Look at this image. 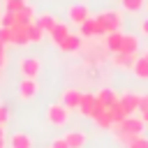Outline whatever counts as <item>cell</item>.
<instances>
[{
    "instance_id": "1",
    "label": "cell",
    "mask_w": 148,
    "mask_h": 148,
    "mask_svg": "<svg viewBox=\"0 0 148 148\" xmlns=\"http://www.w3.org/2000/svg\"><path fill=\"white\" fill-rule=\"evenodd\" d=\"M143 118L141 116H127L125 120H120V123H113L111 125V134L113 136H120V134H132V136H139L141 132H143Z\"/></svg>"
},
{
    "instance_id": "2",
    "label": "cell",
    "mask_w": 148,
    "mask_h": 148,
    "mask_svg": "<svg viewBox=\"0 0 148 148\" xmlns=\"http://www.w3.org/2000/svg\"><path fill=\"white\" fill-rule=\"evenodd\" d=\"M99 111H104V106L97 102V97H95L92 92H83L81 104H79V113L86 116V118H95Z\"/></svg>"
},
{
    "instance_id": "3",
    "label": "cell",
    "mask_w": 148,
    "mask_h": 148,
    "mask_svg": "<svg viewBox=\"0 0 148 148\" xmlns=\"http://www.w3.org/2000/svg\"><path fill=\"white\" fill-rule=\"evenodd\" d=\"M46 118H49L51 125H56V127H65L67 120H69V109H67L62 102H60V104H51V106L46 109Z\"/></svg>"
},
{
    "instance_id": "4",
    "label": "cell",
    "mask_w": 148,
    "mask_h": 148,
    "mask_svg": "<svg viewBox=\"0 0 148 148\" xmlns=\"http://www.w3.org/2000/svg\"><path fill=\"white\" fill-rule=\"evenodd\" d=\"M102 25H104V30H106V35L109 32H113V30H120V23H123V18H120V14L118 12H102V14H97L95 16Z\"/></svg>"
},
{
    "instance_id": "5",
    "label": "cell",
    "mask_w": 148,
    "mask_h": 148,
    "mask_svg": "<svg viewBox=\"0 0 148 148\" xmlns=\"http://www.w3.org/2000/svg\"><path fill=\"white\" fill-rule=\"evenodd\" d=\"M81 37H104L106 35V30H104V25L95 18V16H90V18H86L81 25Z\"/></svg>"
},
{
    "instance_id": "6",
    "label": "cell",
    "mask_w": 148,
    "mask_h": 148,
    "mask_svg": "<svg viewBox=\"0 0 148 148\" xmlns=\"http://www.w3.org/2000/svg\"><path fill=\"white\" fill-rule=\"evenodd\" d=\"M81 97H83V92H81L79 88H67V90L62 92V104H65L69 111H74V109H79Z\"/></svg>"
},
{
    "instance_id": "7",
    "label": "cell",
    "mask_w": 148,
    "mask_h": 148,
    "mask_svg": "<svg viewBox=\"0 0 148 148\" xmlns=\"http://www.w3.org/2000/svg\"><path fill=\"white\" fill-rule=\"evenodd\" d=\"M120 104H123V109L132 116V113H136L139 111V104H141V95L139 92H125L120 99H118Z\"/></svg>"
},
{
    "instance_id": "8",
    "label": "cell",
    "mask_w": 148,
    "mask_h": 148,
    "mask_svg": "<svg viewBox=\"0 0 148 148\" xmlns=\"http://www.w3.org/2000/svg\"><path fill=\"white\" fill-rule=\"evenodd\" d=\"M39 69H42V65H39L37 58H23L21 60V74L25 79H35L39 74Z\"/></svg>"
},
{
    "instance_id": "9",
    "label": "cell",
    "mask_w": 148,
    "mask_h": 148,
    "mask_svg": "<svg viewBox=\"0 0 148 148\" xmlns=\"http://www.w3.org/2000/svg\"><path fill=\"white\" fill-rule=\"evenodd\" d=\"M67 16H69V21H72V23L81 25L86 18H90V12H88V7H86V5H72V7H69V12H67Z\"/></svg>"
},
{
    "instance_id": "10",
    "label": "cell",
    "mask_w": 148,
    "mask_h": 148,
    "mask_svg": "<svg viewBox=\"0 0 148 148\" xmlns=\"http://www.w3.org/2000/svg\"><path fill=\"white\" fill-rule=\"evenodd\" d=\"M136 53H113V58H111V62L116 65V67H120V69H132L134 67V62H136Z\"/></svg>"
},
{
    "instance_id": "11",
    "label": "cell",
    "mask_w": 148,
    "mask_h": 148,
    "mask_svg": "<svg viewBox=\"0 0 148 148\" xmlns=\"http://www.w3.org/2000/svg\"><path fill=\"white\" fill-rule=\"evenodd\" d=\"M81 42H83V39H81V35H72V32H69V35L58 44V49H60V51H65V53H74V51H79V49H81Z\"/></svg>"
},
{
    "instance_id": "12",
    "label": "cell",
    "mask_w": 148,
    "mask_h": 148,
    "mask_svg": "<svg viewBox=\"0 0 148 148\" xmlns=\"http://www.w3.org/2000/svg\"><path fill=\"white\" fill-rule=\"evenodd\" d=\"M123 35H125V32H120V30H113V32L104 35V44H106V49H109L111 53H118V51H120V46H123Z\"/></svg>"
},
{
    "instance_id": "13",
    "label": "cell",
    "mask_w": 148,
    "mask_h": 148,
    "mask_svg": "<svg viewBox=\"0 0 148 148\" xmlns=\"http://www.w3.org/2000/svg\"><path fill=\"white\" fill-rule=\"evenodd\" d=\"M37 90H39L37 81H35V79H25V76H23V81H21V86H18L21 97H23V99H32V97L37 95Z\"/></svg>"
},
{
    "instance_id": "14",
    "label": "cell",
    "mask_w": 148,
    "mask_h": 148,
    "mask_svg": "<svg viewBox=\"0 0 148 148\" xmlns=\"http://www.w3.org/2000/svg\"><path fill=\"white\" fill-rule=\"evenodd\" d=\"M95 97H97V102H99L104 109L113 106V104L120 99V97L116 95V90H111V88H102V90H97V95H95Z\"/></svg>"
},
{
    "instance_id": "15",
    "label": "cell",
    "mask_w": 148,
    "mask_h": 148,
    "mask_svg": "<svg viewBox=\"0 0 148 148\" xmlns=\"http://www.w3.org/2000/svg\"><path fill=\"white\" fill-rule=\"evenodd\" d=\"M12 35H14V39H12V44H16V46H25L30 39H28V25H18V23H14L12 25Z\"/></svg>"
},
{
    "instance_id": "16",
    "label": "cell",
    "mask_w": 148,
    "mask_h": 148,
    "mask_svg": "<svg viewBox=\"0 0 148 148\" xmlns=\"http://www.w3.org/2000/svg\"><path fill=\"white\" fill-rule=\"evenodd\" d=\"M9 148H32V139L25 132H16L9 136Z\"/></svg>"
},
{
    "instance_id": "17",
    "label": "cell",
    "mask_w": 148,
    "mask_h": 148,
    "mask_svg": "<svg viewBox=\"0 0 148 148\" xmlns=\"http://www.w3.org/2000/svg\"><path fill=\"white\" fill-rule=\"evenodd\" d=\"M139 51V37L136 35H123V46H120V51L118 53H136Z\"/></svg>"
},
{
    "instance_id": "18",
    "label": "cell",
    "mask_w": 148,
    "mask_h": 148,
    "mask_svg": "<svg viewBox=\"0 0 148 148\" xmlns=\"http://www.w3.org/2000/svg\"><path fill=\"white\" fill-rule=\"evenodd\" d=\"M65 141H67L69 148H83L86 146V134L79 132V130H72V132L65 134Z\"/></svg>"
},
{
    "instance_id": "19",
    "label": "cell",
    "mask_w": 148,
    "mask_h": 148,
    "mask_svg": "<svg viewBox=\"0 0 148 148\" xmlns=\"http://www.w3.org/2000/svg\"><path fill=\"white\" fill-rule=\"evenodd\" d=\"M35 18H37V16H35V9H32L30 5H25L21 12H16V23H18V25H30Z\"/></svg>"
},
{
    "instance_id": "20",
    "label": "cell",
    "mask_w": 148,
    "mask_h": 148,
    "mask_svg": "<svg viewBox=\"0 0 148 148\" xmlns=\"http://www.w3.org/2000/svg\"><path fill=\"white\" fill-rule=\"evenodd\" d=\"M35 23H37L46 35H49V32L56 28V23H58V21H56V16H53V14H42V16H37V18H35Z\"/></svg>"
},
{
    "instance_id": "21",
    "label": "cell",
    "mask_w": 148,
    "mask_h": 148,
    "mask_svg": "<svg viewBox=\"0 0 148 148\" xmlns=\"http://www.w3.org/2000/svg\"><path fill=\"white\" fill-rule=\"evenodd\" d=\"M132 72H134V76H136V79L146 81V79H148V60H146L143 56H139V58H136V62H134V67H132Z\"/></svg>"
},
{
    "instance_id": "22",
    "label": "cell",
    "mask_w": 148,
    "mask_h": 148,
    "mask_svg": "<svg viewBox=\"0 0 148 148\" xmlns=\"http://www.w3.org/2000/svg\"><path fill=\"white\" fill-rule=\"evenodd\" d=\"M67 35H69V28H67L65 23H56V28L49 32V37H51V42H53V44H60Z\"/></svg>"
},
{
    "instance_id": "23",
    "label": "cell",
    "mask_w": 148,
    "mask_h": 148,
    "mask_svg": "<svg viewBox=\"0 0 148 148\" xmlns=\"http://www.w3.org/2000/svg\"><path fill=\"white\" fill-rule=\"evenodd\" d=\"M95 123H97V127H102V130H111V125H113V118H111V113H109V109H104V111H99L95 118H92Z\"/></svg>"
},
{
    "instance_id": "24",
    "label": "cell",
    "mask_w": 148,
    "mask_h": 148,
    "mask_svg": "<svg viewBox=\"0 0 148 148\" xmlns=\"http://www.w3.org/2000/svg\"><path fill=\"white\" fill-rule=\"evenodd\" d=\"M44 35H46V32H44V30H42V28H39V25L35 23V21H32V23L28 25V39H30L32 44L42 42V39H44Z\"/></svg>"
},
{
    "instance_id": "25",
    "label": "cell",
    "mask_w": 148,
    "mask_h": 148,
    "mask_svg": "<svg viewBox=\"0 0 148 148\" xmlns=\"http://www.w3.org/2000/svg\"><path fill=\"white\" fill-rule=\"evenodd\" d=\"M109 113H111V118H113V123H120V120H125L130 113L123 109V104L120 102H116L113 106H109Z\"/></svg>"
},
{
    "instance_id": "26",
    "label": "cell",
    "mask_w": 148,
    "mask_h": 148,
    "mask_svg": "<svg viewBox=\"0 0 148 148\" xmlns=\"http://www.w3.org/2000/svg\"><path fill=\"white\" fill-rule=\"evenodd\" d=\"M25 5H28L25 0H5V12H14V14H16V12H21Z\"/></svg>"
},
{
    "instance_id": "27",
    "label": "cell",
    "mask_w": 148,
    "mask_h": 148,
    "mask_svg": "<svg viewBox=\"0 0 148 148\" xmlns=\"http://www.w3.org/2000/svg\"><path fill=\"white\" fill-rule=\"evenodd\" d=\"M14 23H16V14H14V12H5L2 18H0V25H2V28H12Z\"/></svg>"
},
{
    "instance_id": "28",
    "label": "cell",
    "mask_w": 148,
    "mask_h": 148,
    "mask_svg": "<svg viewBox=\"0 0 148 148\" xmlns=\"http://www.w3.org/2000/svg\"><path fill=\"white\" fill-rule=\"evenodd\" d=\"M123 7L127 12H139L143 7V0H123Z\"/></svg>"
},
{
    "instance_id": "29",
    "label": "cell",
    "mask_w": 148,
    "mask_h": 148,
    "mask_svg": "<svg viewBox=\"0 0 148 148\" xmlns=\"http://www.w3.org/2000/svg\"><path fill=\"white\" fill-rule=\"evenodd\" d=\"M127 148H148V139L139 134V136H134V139H132V143H130Z\"/></svg>"
},
{
    "instance_id": "30",
    "label": "cell",
    "mask_w": 148,
    "mask_h": 148,
    "mask_svg": "<svg viewBox=\"0 0 148 148\" xmlns=\"http://www.w3.org/2000/svg\"><path fill=\"white\" fill-rule=\"evenodd\" d=\"M0 39H2L5 44H12V39H14V35H12V28H0Z\"/></svg>"
},
{
    "instance_id": "31",
    "label": "cell",
    "mask_w": 148,
    "mask_h": 148,
    "mask_svg": "<svg viewBox=\"0 0 148 148\" xmlns=\"http://www.w3.org/2000/svg\"><path fill=\"white\" fill-rule=\"evenodd\" d=\"M51 148H69V146H67L65 136H58V139H53V141H51Z\"/></svg>"
},
{
    "instance_id": "32",
    "label": "cell",
    "mask_w": 148,
    "mask_h": 148,
    "mask_svg": "<svg viewBox=\"0 0 148 148\" xmlns=\"http://www.w3.org/2000/svg\"><path fill=\"white\" fill-rule=\"evenodd\" d=\"M7 120H9V109H7V106H5V104H0V123H2V125H5V123H7Z\"/></svg>"
},
{
    "instance_id": "33",
    "label": "cell",
    "mask_w": 148,
    "mask_h": 148,
    "mask_svg": "<svg viewBox=\"0 0 148 148\" xmlns=\"http://www.w3.org/2000/svg\"><path fill=\"white\" fill-rule=\"evenodd\" d=\"M139 113H148V95H141V104H139Z\"/></svg>"
},
{
    "instance_id": "34",
    "label": "cell",
    "mask_w": 148,
    "mask_h": 148,
    "mask_svg": "<svg viewBox=\"0 0 148 148\" xmlns=\"http://www.w3.org/2000/svg\"><path fill=\"white\" fill-rule=\"evenodd\" d=\"M141 35H143V37H148V18H143V21H141Z\"/></svg>"
},
{
    "instance_id": "35",
    "label": "cell",
    "mask_w": 148,
    "mask_h": 148,
    "mask_svg": "<svg viewBox=\"0 0 148 148\" xmlns=\"http://www.w3.org/2000/svg\"><path fill=\"white\" fill-rule=\"evenodd\" d=\"M5 67V53H0V69Z\"/></svg>"
},
{
    "instance_id": "36",
    "label": "cell",
    "mask_w": 148,
    "mask_h": 148,
    "mask_svg": "<svg viewBox=\"0 0 148 148\" xmlns=\"http://www.w3.org/2000/svg\"><path fill=\"white\" fill-rule=\"evenodd\" d=\"M0 148H7V143H5V136H0Z\"/></svg>"
},
{
    "instance_id": "37",
    "label": "cell",
    "mask_w": 148,
    "mask_h": 148,
    "mask_svg": "<svg viewBox=\"0 0 148 148\" xmlns=\"http://www.w3.org/2000/svg\"><path fill=\"white\" fill-rule=\"evenodd\" d=\"M141 118H143V123H148V113H139Z\"/></svg>"
},
{
    "instance_id": "38",
    "label": "cell",
    "mask_w": 148,
    "mask_h": 148,
    "mask_svg": "<svg viewBox=\"0 0 148 148\" xmlns=\"http://www.w3.org/2000/svg\"><path fill=\"white\" fill-rule=\"evenodd\" d=\"M0 136H5V130H2V123H0Z\"/></svg>"
},
{
    "instance_id": "39",
    "label": "cell",
    "mask_w": 148,
    "mask_h": 148,
    "mask_svg": "<svg viewBox=\"0 0 148 148\" xmlns=\"http://www.w3.org/2000/svg\"><path fill=\"white\" fill-rule=\"evenodd\" d=\"M143 58H146V60H148V51H143Z\"/></svg>"
},
{
    "instance_id": "40",
    "label": "cell",
    "mask_w": 148,
    "mask_h": 148,
    "mask_svg": "<svg viewBox=\"0 0 148 148\" xmlns=\"http://www.w3.org/2000/svg\"><path fill=\"white\" fill-rule=\"evenodd\" d=\"M49 148H51V146H49Z\"/></svg>"
}]
</instances>
